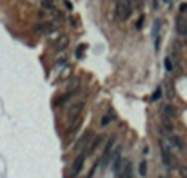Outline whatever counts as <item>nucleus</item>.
<instances>
[{
  "instance_id": "obj_26",
  "label": "nucleus",
  "mask_w": 187,
  "mask_h": 178,
  "mask_svg": "<svg viewBox=\"0 0 187 178\" xmlns=\"http://www.w3.org/2000/svg\"><path fill=\"white\" fill-rule=\"evenodd\" d=\"M187 11V4H180V13H185Z\"/></svg>"
},
{
  "instance_id": "obj_25",
  "label": "nucleus",
  "mask_w": 187,
  "mask_h": 178,
  "mask_svg": "<svg viewBox=\"0 0 187 178\" xmlns=\"http://www.w3.org/2000/svg\"><path fill=\"white\" fill-rule=\"evenodd\" d=\"M66 64H67V60H66V58H62V60H58V62H56V66H55V67H62V66H66Z\"/></svg>"
},
{
  "instance_id": "obj_19",
  "label": "nucleus",
  "mask_w": 187,
  "mask_h": 178,
  "mask_svg": "<svg viewBox=\"0 0 187 178\" xmlns=\"http://www.w3.org/2000/svg\"><path fill=\"white\" fill-rule=\"evenodd\" d=\"M162 95H164V87H162V86H160V87H156V91H155V93H153V96H151V100H153V102H156V100H160V96H162Z\"/></svg>"
},
{
  "instance_id": "obj_16",
  "label": "nucleus",
  "mask_w": 187,
  "mask_h": 178,
  "mask_svg": "<svg viewBox=\"0 0 187 178\" xmlns=\"http://www.w3.org/2000/svg\"><path fill=\"white\" fill-rule=\"evenodd\" d=\"M164 66H165V71H169V73H173V71H174V64H173V56H165V60H164Z\"/></svg>"
},
{
  "instance_id": "obj_23",
  "label": "nucleus",
  "mask_w": 187,
  "mask_h": 178,
  "mask_svg": "<svg viewBox=\"0 0 187 178\" xmlns=\"http://www.w3.org/2000/svg\"><path fill=\"white\" fill-rule=\"evenodd\" d=\"M178 171H180L182 178H187V167L185 165H178Z\"/></svg>"
},
{
  "instance_id": "obj_18",
  "label": "nucleus",
  "mask_w": 187,
  "mask_h": 178,
  "mask_svg": "<svg viewBox=\"0 0 187 178\" xmlns=\"http://www.w3.org/2000/svg\"><path fill=\"white\" fill-rule=\"evenodd\" d=\"M165 87H167V98H169V100H173V98L176 96V93H174V89H173V84L167 82V84H165Z\"/></svg>"
},
{
  "instance_id": "obj_2",
  "label": "nucleus",
  "mask_w": 187,
  "mask_h": 178,
  "mask_svg": "<svg viewBox=\"0 0 187 178\" xmlns=\"http://www.w3.org/2000/svg\"><path fill=\"white\" fill-rule=\"evenodd\" d=\"M115 145H116V136H109L105 140V144H104V155H102L100 160H98L102 169L109 165V162H111V158H113V153H115Z\"/></svg>"
},
{
  "instance_id": "obj_21",
  "label": "nucleus",
  "mask_w": 187,
  "mask_h": 178,
  "mask_svg": "<svg viewBox=\"0 0 187 178\" xmlns=\"http://www.w3.org/2000/svg\"><path fill=\"white\" fill-rule=\"evenodd\" d=\"M160 26H162V22L160 20H155V26H153V37H155V38L160 37Z\"/></svg>"
},
{
  "instance_id": "obj_1",
  "label": "nucleus",
  "mask_w": 187,
  "mask_h": 178,
  "mask_svg": "<svg viewBox=\"0 0 187 178\" xmlns=\"http://www.w3.org/2000/svg\"><path fill=\"white\" fill-rule=\"evenodd\" d=\"M160 155H162V162H164V165L167 167V169H174V167H178V164H176V158L173 155V151H171V147L165 144L164 140H160Z\"/></svg>"
},
{
  "instance_id": "obj_30",
  "label": "nucleus",
  "mask_w": 187,
  "mask_h": 178,
  "mask_svg": "<svg viewBox=\"0 0 187 178\" xmlns=\"http://www.w3.org/2000/svg\"><path fill=\"white\" fill-rule=\"evenodd\" d=\"M160 178H165V176H160Z\"/></svg>"
},
{
  "instance_id": "obj_14",
  "label": "nucleus",
  "mask_w": 187,
  "mask_h": 178,
  "mask_svg": "<svg viewBox=\"0 0 187 178\" xmlns=\"http://www.w3.org/2000/svg\"><path fill=\"white\" fill-rule=\"evenodd\" d=\"M42 7L46 9V11H51V13L56 11L55 9V0H42Z\"/></svg>"
},
{
  "instance_id": "obj_24",
  "label": "nucleus",
  "mask_w": 187,
  "mask_h": 178,
  "mask_svg": "<svg viewBox=\"0 0 187 178\" xmlns=\"http://www.w3.org/2000/svg\"><path fill=\"white\" fill-rule=\"evenodd\" d=\"M142 26H144V17H140L138 20H136V24H135V27H136V31H140L142 29Z\"/></svg>"
},
{
  "instance_id": "obj_10",
  "label": "nucleus",
  "mask_w": 187,
  "mask_h": 178,
  "mask_svg": "<svg viewBox=\"0 0 187 178\" xmlns=\"http://www.w3.org/2000/svg\"><path fill=\"white\" fill-rule=\"evenodd\" d=\"M169 144L174 147V149H178L180 153H184L185 151V144H184V140H182L180 136H176V135H171L169 136Z\"/></svg>"
},
{
  "instance_id": "obj_12",
  "label": "nucleus",
  "mask_w": 187,
  "mask_h": 178,
  "mask_svg": "<svg viewBox=\"0 0 187 178\" xmlns=\"http://www.w3.org/2000/svg\"><path fill=\"white\" fill-rule=\"evenodd\" d=\"M102 142H104V136H100V135H98V136H95V140H93L91 144H89L91 147H87V149H86V151H87V156H89V155H93V153H95V151L98 149V147L102 145Z\"/></svg>"
},
{
  "instance_id": "obj_4",
  "label": "nucleus",
  "mask_w": 187,
  "mask_h": 178,
  "mask_svg": "<svg viewBox=\"0 0 187 178\" xmlns=\"http://www.w3.org/2000/svg\"><path fill=\"white\" fill-rule=\"evenodd\" d=\"M131 17V6L127 2H118L115 6V18L118 22H125Z\"/></svg>"
},
{
  "instance_id": "obj_27",
  "label": "nucleus",
  "mask_w": 187,
  "mask_h": 178,
  "mask_svg": "<svg viewBox=\"0 0 187 178\" xmlns=\"http://www.w3.org/2000/svg\"><path fill=\"white\" fill-rule=\"evenodd\" d=\"M153 7H155V9H158V0H153Z\"/></svg>"
},
{
  "instance_id": "obj_13",
  "label": "nucleus",
  "mask_w": 187,
  "mask_h": 178,
  "mask_svg": "<svg viewBox=\"0 0 187 178\" xmlns=\"http://www.w3.org/2000/svg\"><path fill=\"white\" fill-rule=\"evenodd\" d=\"M91 136H93V135H91V131H89V133H86V135H84V136L80 138V140H78L76 144H75V151H80V149H84V145H86L87 142H89V138H91Z\"/></svg>"
},
{
  "instance_id": "obj_7",
  "label": "nucleus",
  "mask_w": 187,
  "mask_h": 178,
  "mask_svg": "<svg viewBox=\"0 0 187 178\" xmlns=\"http://www.w3.org/2000/svg\"><path fill=\"white\" fill-rule=\"evenodd\" d=\"M176 115H178V109H176V106H173V104H165L162 107V120H174Z\"/></svg>"
},
{
  "instance_id": "obj_20",
  "label": "nucleus",
  "mask_w": 187,
  "mask_h": 178,
  "mask_svg": "<svg viewBox=\"0 0 187 178\" xmlns=\"http://www.w3.org/2000/svg\"><path fill=\"white\" fill-rule=\"evenodd\" d=\"M53 15H55V22H56V24H60V22L66 20V13H64V11H58V9H56Z\"/></svg>"
},
{
  "instance_id": "obj_8",
  "label": "nucleus",
  "mask_w": 187,
  "mask_h": 178,
  "mask_svg": "<svg viewBox=\"0 0 187 178\" xmlns=\"http://www.w3.org/2000/svg\"><path fill=\"white\" fill-rule=\"evenodd\" d=\"M82 122H84V116H78L76 120L69 122V126H67V131H66V138H69V136H73V135H76V133H78V127L82 126Z\"/></svg>"
},
{
  "instance_id": "obj_28",
  "label": "nucleus",
  "mask_w": 187,
  "mask_h": 178,
  "mask_svg": "<svg viewBox=\"0 0 187 178\" xmlns=\"http://www.w3.org/2000/svg\"><path fill=\"white\" fill-rule=\"evenodd\" d=\"M164 4H167V6H171V0H162Z\"/></svg>"
},
{
  "instance_id": "obj_3",
  "label": "nucleus",
  "mask_w": 187,
  "mask_h": 178,
  "mask_svg": "<svg viewBox=\"0 0 187 178\" xmlns=\"http://www.w3.org/2000/svg\"><path fill=\"white\" fill-rule=\"evenodd\" d=\"M86 109V100H76V102H73L71 106H69V109H67V122H73V120H76L78 116H82V111Z\"/></svg>"
},
{
  "instance_id": "obj_29",
  "label": "nucleus",
  "mask_w": 187,
  "mask_h": 178,
  "mask_svg": "<svg viewBox=\"0 0 187 178\" xmlns=\"http://www.w3.org/2000/svg\"><path fill=\"white\" fill-rule=\"evenodd\" d=\"M184 40H185V44H187V37H185V38H184Z\"/></svg>"
},
{
  "instance_id": "obj_15",
  "label": "nucleus",
  "mask_w": 187,
  "mask_h": 178,
  "mask_svg": "<svg viewBox=\"0 0 187 178\" xmlns=\"http://www.w3.org/2000/svg\"><path fill=\"white\" fill-rule=\"evenodd\" d=\"M147 169H149L147 160H140V164H138V175L140 176H147Z\"/></svg>"
},
{
  "instance_id": "obj_11",
  "label": "nucleus",
  "mask_w": 187,
  "mask_h": 178,
  "mask_svg": "<svg viewBox=\"0 0 187 178\" xmlns=\"http://www.w3.org/2000/svg\"><path fill=\"white\" fill-rule=\"evenodd\" d=\"M176 33L180 35V37H187V22L184 17H178L176 18Z\"/></svg>"
},
{
  "instance_id": "obj_22",
  "label": "nucleus",
  "mask_w": 187,
  "mask_h": 178,
  "mask_svg": "<svg viewBox=\"0 0 187 178\" xmlns=\"http://www.w3.org/2000/svg\"><path fill=\"white\" fill-rule=\"evenodd\" d=\"M86 47H87L86 44H80V46L76 47V58H82V56H84V51H86Z\"/></svg>"
},
{
  "instance_id": "obj_17",
  "label": "nucleus",
  "mask_w": 187,
  "mask_h": 178,
  "mask_svg": "<svg viewBox=\"0 0 187 178\" xmlns=\"http://www.w3.org/2000/svg\"><path fill=\"white\" fill-rule=\"evenodd\" d=\"M67 44H69V38H67V37H62V40H58L55 47L58 49V51H64V49L67 47Z\"/></svg>"
},
{
  "instance_id": "obj_5",
  "label": "nucleus",
  "mask_w": 187,
  "mask_h": 178,
  "mask_svg": "<svg viewBox=\"0 0 187 178\" xmlns=\"http://www.w3.org/2000/svg\"><path fill=\"white\" fill-rule=\"evenodd\" d=\"M86 158H87V151L86 149H84L82 153H80V155H78L76 158H75V160H73V164H71V176H78V175H80V171H82V167H84V164H86Z\"/></svg>"
},
{
  "instance_id": "obj_9",
  "label": "nucleus",
  "mask_w": 187,
  "mask_h": 178,
  "mask_svg": "<svg viewBox=\"0 0 187 178\" xmlns=\"http://www.w3.org/2000/svg\"><path fill=\"white\" fill-rule=\"evenodd\" d=\"M115 120H116L115 111H113V109H107L104 115H102V118H100V126H102V127H107L111 122H115Z\"/></svg>"
},
{
  "instance_id": "obj_6",
  "label": "nucleus",
  "mask_w": 187,
  "mask_h": 178,
  "mask_svg": "<svg viewBox=\"0 0 187 178\" xmlns=\"http://www.w3.org/2000/svg\"><path fill=\"white\" fill-rule=\"evenodd\" d=\"M78 91V87H75V89H69V91H66L64 93V95H60L56 98V102H55V106L56 107H64V106H67V104H69V100H73V98H75V93Z\"/></svg>"
}]
</instances>
